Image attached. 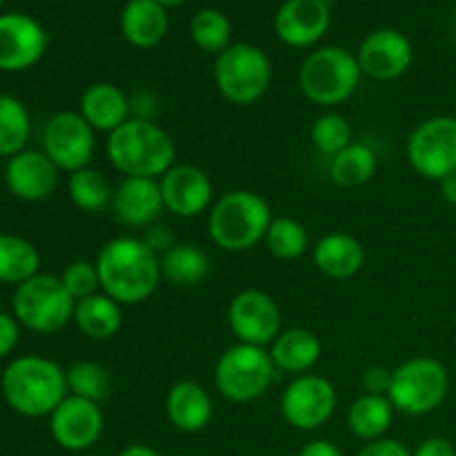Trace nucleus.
Wrapping results in <instances>:
<instances>
[{
	"mask_svg": "<svg viewBox=\"0 0 456 456\" xmlns=\"http://www.w3.org/2000/svg\"><path fill=\"white\" fill-rule=\"evenodd\" d=\"M101 292L120 305H138L159 289L160 256L136 236H118L102 245L96 258Z\"/></svg>",
	"mask_w": 456,
	"mask_h": 456,
	"instance_id": "nucleus-1",
	"label": "nucleus"
},
{
	"mask_svg": "<svg viewBox=\"0 0 456 456\" xmlns=\"http://www.w3.org/2000/svg\"><path fill=\"white\" fill-rule=\"evenodd\" d=\"M3 396L22 417H49L69 395L67 372L45 356H18L3 374Z\"/></svg>",
	"mask_w": 456,
	"mask_h": 456,
	"instance_id": "nucleus-2",
	"label": "nucleus"
},
{
	"mask_svg": "<svg viewBox=\"0 0 456 456\" xmlns=\"http://www.w3.org/2000/svg\"><path fill=\"white\" fill-rule=\"evenodd\" d=\"M107 156L125 176L160 178L176 165V142L154 120L129 118L107 138Z\"/></svg>",
	"mask_w": 456,
	"mask_h": 456,
	"instance_id": "nucleus-3",
	"label": "nucleus"
},
{
	"mask_svg": "<svg viewBox=\"0 0 456 456\" xmlns=\"http://www.w3.org/2000/svg\"><path fill=\"white\" fill-rule=\"evenodd\" d=\"M272 218L270 205L261 194L234 190L212 205L209 239L225 252H248L265 240Z\"/></svg>",
	"mask_w": 456,
	"mask_h": 456,
	"instance_id": "nucleus-4",
	"label": "nucleus"
},
{
	"mask_svg": "<svg viewBox=\"0 0 456 456\" xmlns=\"http://www.w3.org/2000/svg\"><path fill=\"white\" fill-rule=\"evenodd\" d=\"M356 53L346 47H321L305 58L298 74L303 96L321 107L346 102L361 83Z\"/></svg>",
	"mask_w": 456,
	"mask_h": 456,
	"instance_id": "nucleus-5",
	"label": "nucleus"
},
{
	"mask_svg": "<svg viewBox=\"0 0 456 456\" xmlns=\"http://www.w3.org/2000/svg\"><path fill=\"white\" fill-rule=\"evenodd\" d=\"M450 392V374L441 361L432 356H414L392 370L387 399L396 412L423 417L444 405Z\"/></svg>",
	"mask_w": 456,
	"mask_h": 456,
	"instance_id": "nucleus-6",
	"label": "nucleus"
},
{
	"mask_svg": "<svg viewBox=\"0 0 456 456\" xmlns=\"http://www.w3.org/2000/svg\"><path fill=\"white\" fill-rule=\"evenodd\" d=\"M276 372L279 370L274 368L270 350L236 343L218 356L214 383L216 390L232 403H249L261 399L270 390Z\"/></svg>",
	"mask_w": 456,
	"mask_h": 456,
	"instance_id": "nucleus-7",
	"label": "nucleus"
},
{
	"mask_svg": "<svg viewBox=\"0 0 456 456\" xmlns=\"http://www.w3.org/2000/svg\"><path fill=\"white\" fill-rule=\"evenodd\" d=\"M74 307L76 301L65 289L61 276L36 274L13 292V316L31 332H61L74 321Z\"/></svg>",
	"mask_w": 456,
	"mask_h": 456,
	"instance_id": "nucleus-8",
	"label": "nucleus"
},
{
	"mask_svg": "<svg viewBox=\"0 0 456 456\" xmlns=\"http://www.w3.org/2000/svg\"><path fill=\"white\" fill-rule=\"evenodd\" d=\"M216 87L232 105H252L261 101L272 83V65L265 52L248 43L230 45L218 53L214 65Z\"/></svg>",
	"mask_w": 456,
	"mask_h": 456,
	"instance_id": "nucleus-9",
	"label": "nucleus"
},
{
	"mask_svg": "<svg viewBox=\"0 0 456 456\" xmlns=\"http://www.w3.org/2000/svg\"><path fill=\"white\" fill-rule=\"evenodd\" d=\"M410 165L428 181L456 172V116H432L412 129L405 145Z\"/></svg>",
	"mask_w": 456,
	"mask_h": 456,
	"instance_id": "nucleus-10",
	"label": "nucleus"
},
{
	"mask_svg": "<svg viewBox=\"0 0 456 456\" xmlns=\"http://www.w3.org/2000/svg\"><path fill=\"white\" fill-rule=\"evenodd\" d=\"M96 150V132L78 111H58L47 120L43 132V151L61 172L89 167Z\"/></svg>",
	"mask_w": 456,
	"mask_h": 456,
	"instance_id": "nucleus-11",
	"label": "nucleus"
},
{
	"mask_svg": "<svg viewBox=\"0 0 456 456\" xmlns=\"http://www.w3.org/2000/svg\"><path fill=\"white\" fill-rule=\"evenodd\" d=\"M338 396L332 381L321 374H301L281 396V414L297 430H316L332 419Z\"/></svg>",
	"mask_w": 456,
	"mask_h": 456,
	"instance_id": "nucleus-12",
	"label": "nucleus"
},
{
	"mask_svg": "<svg viewBox=\"0 0 456 456\" xmlns=\"http://www.w3.org/2000/svg\"><path fill=\"white\" fill-rule=\"evenodd\" d=\"M227 323L239 343L267 347L283 332V314L270 294L261 289H243L236 294L227 310Z\"/></svg>",
	"mask_w": 456,
	"mask_h": 456,
	"instance_id": "nucleus-13",
	"label": "nucleus"
},
{
	"mask_svg": "<svg viewBox=\"0 0 456 456\" xmlns=\"http://www.w3.org/2000/svg\"><path fill=\"white\" fill-rule=\"evenodd\" d=\"M105 417L101 403L67 395L65 401L49 414V432L61 448L69 452H85L102 435Z\"/></svg>",
	"mask_w": 456,
	"mask_h": 456,
	"instance_id": "nucleus-14",
	"label": "nucleus"
},
{
	"mask_svg": "<svg viewBox=\"0 0 456 456\" xmlns=\"http://www.w3.org/2000/svg\"><path fill=\"white\" fill-rule=\"evenodd\" d=\"M361 74L374 80H396L412 67V43L399 29H377L361 43L356 52Z\"/></svg>",
	"mask_w": 456,
	"mask_h": 456,
	"instance_id": "nucleus-15",
	"label": "nucleus"
},
{
	"mask_svg": "<svg viewBox=\"0 0 456 456\" xmlns=\"http://www.w3.org/2000/svg\"><path fill=\"white\" fill-rule=\"evenodd\" d=\"M47 49V31L27 13L0 16V69L25 71L43 58Z\"/></svg>",
	"mask_w": 456,
	"mask_h": 456,
	"instance_id": "nucleus-16",
	"label": "nucleus"
},
{
	"mask_svg": "<svg viewBox=\"0 0 456 456\" xmlns=\"http://www.w3.org/2000/svg\"><path fill=\"white\" fill-rule=\"evenodd\" d=\"M159 185L165 209L178 218L199 216L212 205L214 185L196 165H174L159 178Z\"/></svg>",
	"mask_w": 456,
	"mask_h": 456,
	"instance_id": "nucleus-17",
	"label": "nucleus"
},
{
	"mask_svg": "<svg viewBox=\"0 0 456 456\" xmlns=\"http://www.w3.org/2000/svg\"><path fill=\"white\" fill-rule=\"evenodd\" d=\"M332 9L328 0H288L274 18L276 36L289 47H312L328 31Z\"/></svg>",
	"mask_w": 456,
	"mask_h": 456,
	"instance_id": "nucleus-18",
	"label": "nucleus"
},
{
	"mask_svg": "<svg viewBox=\"0 0 456 456\" xmlns=\"http://www.w3.org/2000/svg\"><path fill=\"white\" fill-rule=\"evenodd\" d=\"M58 172L61 169L52 163L45 151L22 150L20 154L7 160L4 183L16 199L38 203L56 190Z\"/></svg>",
	"mask_w": 456,
	"mask_h": 456,
	"instance_id": "nucleus-19",
	"label": "nucleus"
},
{
	"mask_svg": "<svg viewBox=\"0 0 456 456\" xmlns=\"http://www.w3.org/2000/svg\"><path fill=\"white\" fill-rule=\"evenodd\" d=\"M111 209L116 221L127 227L154 225L159 214L165 209L159 178L125 176L114 190Z\"/></svg>",
	"mask_w": 456,
	"mask_h": 456,
	"instance_id": "nucleus-20",
	"label": "nucleus"
},
{
	"mask_svg": "<svg viewBox=\"0 0 456 456\" xmlns=\"http://www.w3.org/2000/svg\"><path fill=\"white\" fill-rule=\"evenodd\" d=\"M78 114L92 125L94 132H111L132 118V102L127 94L114 83H94L80 94Z\"/></svg>",
	"mask_w": 456,
	"mask_h": 456,
	"instance_id": "nucleus-21",
	"label": "nucleus"
},
{
	"mask_svg": "<svg viewBox=\"0 0 456 456\" xmlns=\"http://www.w3.org/2000/svg\"><path fill=\"white\" fill-rule=\"evenodd\" d=\"M165 412L176 430L196 435L212 421V396L200 383L178 381L169 387L167 399H165Z\"/></svg>",
	"mask_w": 456,
	"mask_h": 456,
	"instance_id": "nucleus-22",
	"label": "nucleus"
},
{
	"mask_svg": "<svg viewBox=\"0 0 456 456\" xmlns=\"http://www.w3.org/2000/svg\"><path fill=\"white\" fill-rule=\"evenodd\" d=\"M314 263L319 272L337 281L352 279L365 263V249L356 236L347 232H332L314 245Z\"/></svg>",
	"mask_w": 456,
	"mask_h": 456,
	"instance_id": "nucleus-23",
	"label": "nucleus"
},
{
	"mask_svg": "<svg viewBox=\"0 0 456 456\" xmlns=\"http://www.w3.org/2000/svg\"><path fill=\"white\" fill-rule=\"evenodd\" d=\"M321 352L323 347H321L319 337L307 328L283 330L270 346L274 368L279 372L294 374V377L310 372L319 363Z\"/></svg>",
	"mask_w": 456,
	"mask_h": 456,
	"instance_id": "nucleus-24",
	"label": "nucleus"
},
{
	"mask_svg": "<svg viewBox=\"0 0 456 456\" xmlns=\"http://www.w3.org/2000/svg\"><path fill=\"white\" fill-rule=\"evenodd\" d=\"M167 12L156 0H129L120 13V31L132 47L151 49L167 34Z\"/></svg>",
	"mask_w": 456,
	"mask_h": 456,
	"instance_id": "nucleus-25",
	"label": "nucleus"
},
{
	"mask_svg": "<svg viewBox=\"0 0 456 456\" xmlns=\"http://www.w3.org/2000/svg\"><path fill=\"white\" fill-rule=\"evenodd\" d=\"M74 323L87 338L107 341L123 328V305L102 292L92 294L83 301H76Z\"/></svg>",
	"mask_w": 456,
	"mask_h": 456,
	"instance_id": "nucleus-26",
	"label": "nucleus"
},
{
	"mask_svg": "<svg viewBox=\"0 0 456 456\" xmlns=\"http://www.w3.org/2000/svg\"><path fill=\"white\" fill-rule=\"evenodd\" d=\"M395 405L383 395H361L347 410V428L356 439H383L395 421Z\"/></svg>",
	"mask_w": 456,
	"mask_h": 456,
	"instance_id": "nucleus-27",
	"label": "nucleus"
},
{
	"mask_svg": "<svg viewBox=\"0 0 456 456\" xmlns=\"http://www.w3.org/2000/svg\"><path fill=\"white\" fill-rule=\"evenodd\" d=\"M160 274L178 288H194L209 274V258L199 245L176 243L160 256Z\"/></svg>",
	"mask_w": 456,
	"mask_h": 456,
	"instance_id": "nucleus-28",
	"label": "nucleus"
},
{
	"mask_svg": "<svg viewBox=\"0 0 456 456\" xmlns=\"http://www.w3.org/2000/svg\"><path fill=\"white\" fill-rule=\"evenodd\" d=\"M40 254L31 240L16 234H0V283L20 285L38 274Z\"/></svg>",
	"mask_w": 456,
	"mask_h": 456,
	"instance_id": "nucleus-29",
	"label": "nucleus"
},
{
	"mask_svg": "<svg viewBox=\"0 0 456 456\" xmlns=\"http://www.w3.org/2000/svg\"><path fill=\"white\" fill-rule=\"evenodd\" d=\"M377 174V154L365 142H352L330 163V178L338 187H361Z\"/></svg>",
	"mask_w": 456,
	"mask_h": 456,
	"instance_id": "nucleus-30",
	"label": "nucleus"
},
{
	"mask_svg": "<svg viewBox=\"0 0 456 456\" xmlns=\"http://www.w3.org/2000/svg\"><path fill=\"white\" fill-rule=\"evenodd\" d=\"M31 134L29 111L18 98L0 94V156L12 159L25 150Z\"/></svg>",
	"mask_w": 456,
	"mask_h": 456,
	"instance_id": "nucleus-31",
	"label": "nucleus"
},
{
	"mask_svg": "<svg viewBox=\"0 0 456 456\" xmlns=\"http://www.w3.org/2000/svg\"><path fill=\"white\" fill-rule=\"evenodd\" d=\"M69 199L83 212L96 214L111 205L114 190L101 169L83 167L69 174Z\"/></svg>",
	"mask_w": 456,
	"mask_h": 456,
	"instance_id": "nucleus-32",
	"label": "nucleus"
},
{
	"mask_svg": "<svg viewBox=\"0 0 456 456\" xmlns=\"http://www.w3.org/2000/svg\"><path fill=\"white\" fill-rule=\"evenodd\" d=\"M265 248L272 256L281 258V261H294V258L303 256L310 248V234L305 227L289 216H276L272 218L270 230L265 234Z\"/></svg>",
	"mask_w": 456,
	"mask_h": 456,
	"instance_id": "nucleus-33",
	"label": "nucleus"
},
{
	"mask_svg": "<svg viewBox=\"0 0 456 456\" xmlns=\"http://www.w3.org/2000/svg\"><path fill=\"white\" fill-rule=\"evenodd\" d=\"M191 40L208 53H223L230 47L232 38V22L218 9H200L194 13L190 25Z\"/></svg>",
	"mask_w": 456,
	"mask_h": 456,
	"instance_id": "nucleus-34",
	"label": "nucleus"
},
{
	"mask_svg": "<svg viewBox=\"0 0 456 456\" xmlns=\"http://www.w3.org/2000/svg\"><path fill=\"white\" fill-rule=\"evenodd\" d=\"M67 372L69 395L101 403L111 395V374L94 361H76Z\"/></svg>",
	"mask_w": 456,
	"mask_h": 456,
	"instance_id": "nucleus-35",
	"label": "nucleus"
},
{
	"mask_svg": "<svg viewBox=\"0 0 456 456\" xmlns=\"http://www.w3.org/2000/svg\"><path fill=\"white\" fill-rule=\"evenodd\" d=\"M312 145H314L316 151H321L323 156H330L334 159L337 154H341L347 145H352V125L347 123L346 116L341 114H330L319 116L312 125Z\"/></svg>",
	"mask_w": 456,
	"mask_h": 456,
	"instance_id": "nucleus-36",
	"label": "nucleus"
},
{
	"mask_svg": "<svg viewBox=\"0 0 456 456\" xmlns=\"http://www.w3.org/2000/svg\"><path fill=\"white\" fill-rule=\"evenodd\" d=\"M61 281L74 301H83L92 294H98V289H101V276H98L96 263L89 261L69 263L62 270Z\"/></svg>",
	"mask_w": 456,
	"mask_h": 456,
	"instance_id": "nucleus-37",
	"label": "nucleus"
},
{
	"mask_svg": "<svg viewBox=\"0 0 456 456\" xmlns=\"http://www.w3.org/2000/svg\"><path fill=\"white\" fill-rule=\"evenodd\" d=\"M141 239L145 240L147 248H150L151 252L159 254V256H163L167 249H172L174 245H176L172 230H169L167 225H163V223H154V225L145 227V234H142Z\"/></svg>",
	"mask_w": 456,
	"mask_h": 456,
	"instance_id": "nucleus-38",
	"label": "nucleus"
},
{
	"mask_svg": "<svg viewBox=\"0 0 456 456\" xmlns=\"http://www.w3.org/2000/svg\"><path fill=\"white\" fill-rule=\"evenodd\" d=\"M361 383H363L365 395L387 396V390H390V383H392V370L381 368V365H374V368L365 370Z\"/></svg>",
	"mask_w": 456,
	"mask_h": 456,
	"instance_id": "nucleus-39",
	"label": "nucleus"
},
{
	"mask_svg": "<svg viewBox=\"0 0 456 456\" xmlns=\"http://www.w3.org/2000/svg\"><path fill=\"white\" fill-rule=\"evenodd\" d=\"M18 337H20V323L16 316L0 312V359L12 354L13 347L18 346Z\"/></svg>",
	"mask_w": 456,
	"mask_h": 456,
	"instance_id": "nucleus-40",
	"label": "nucleus"
},
{
	"mask_svg": "<svg viewBox=\"0 0 456 456\" xmlns=\"http://www.w3.org/2000/svg\"><path fill=\"white\" fill-rule=\"evenodd\" d=\"M359 456H412L408 448H405L401 441L396 439H377V441H368V444L361 448Z\"/></svg>",
	"mask_w": 456,
	"mask_h": 456,
	"instance_id": "nucleus-41",
	"label": "nucleus"
},
{
	"mask_svg": "<svg viewBox=\"0 0 456 456\" xmlns=\"http://www.w3.org/2000/svg\"><path fill=\"white\" fill-rule=\"evenodd\" d=\"M412 456H456V448L450 439L430 436V439L419 444V448L414 450Z\"/></svg>",
	"mask_w": 456,
	"mask_h": 456,
	"instance_id": "nucleus-42",
	"label": "nucleus"
},
{
	"mask_svg": "<svg viewBox=\"0 0 456 456\" xmlns=\"http://www.w3.org/2000/svg\"><path fill=\"white\" fill-rule=\"evenodd\" d=\"M298 456H343V454H341V450L332 444V441L314 439L301 450V454Z\"/></svg>",
	"mask_w": 456,
	"mask_h": 456,
	"instance_id": "nucleus-43",
	"label": "nucleus"
},
{
	"mask_svg": "<svg viewBox=\"0 0 456 456\" xmlns=\"http://www.w3.org/2000/svg\"><path fill=\"white\" fill-rule=\"evenodd\" d=\"M439 187H441V196H444L445 203L454 205L456 208V172L450 174V176H445L444 181H439Z\"/></svg>",
	"mask_w": 456,
	"mask_h": 456,
	"instance_id": "nucleus-44",
	"label": "nucleus"
},
{
	"mask_svg": "<svg viewBox=\"0 0 456 456\" xmlns=\"http://www.w3.org/2000/svg\"><path fill=\"white\" fill-rule=\"evenodd\" d=\"M118 456H160V454L156 452L154 448H150V445L134 444V445H127V448H125Z\"/></svg>",
	"mask_w": 456,
	"mask_h": 456,
	"instance_id": "nucleus-45",
	"label": "nucleus"
},
{
	"mask_svg": "<svg viewBox=\"0 0 456 456\" xmlns=\"http://www.w3.org/2000/svg\"><path fill=\"white\" fill-rule=\"evenodd\" d=\"M159 4H163V7H178V4H183L185 0H156Z\"/></svg>",
	"mask_w": 456,
	"mask_h": 456,
	"instance_id": "nucleus-46",
	"label": "nucleus"
},
{
	"mask_svg": "<svg viewBox=\"0 0 456 456\" xmlns=\"http://www.w3.org/2000/svg\"><path fill=\"white\" fill-rule=\"evenodd\" d=\"M83 456H98V454H83Z\"/></svg>",
	"mask_w": 456,
	"mask_h": 456,
	"instance_id": "nucleus-47",
	"label": "nucleus"
},
{
	"mask_svg": "<svg viewBox=\"0 0 456 456\" xmlns=\"http://www.w3.org/2000/svg\"><path fill=\"white\" fill-rule=\"evenodd\" d=\"M3 3H4V0H0V7H3Z\"/></svg>",
	"mask_w": 456,
	"mask_h": 456,
	"instance_id": "nucleus-48",
	"label": "nucleus"
},
{
	"mask_svg": "<svg viewBox=\"0 0 456 456\" xmlns=\"http://www.w3.org/2000/svg\"><path fill=\"white\" fill-rule=\"evenodd\" d=\"M127 3H129V0H127Z\"/></svg>",
	"mask_w": 456,
	"mask_h": 456,
	"instance_id": "nucleus-49",
	"label": "nucleus"
}]
</instances>
